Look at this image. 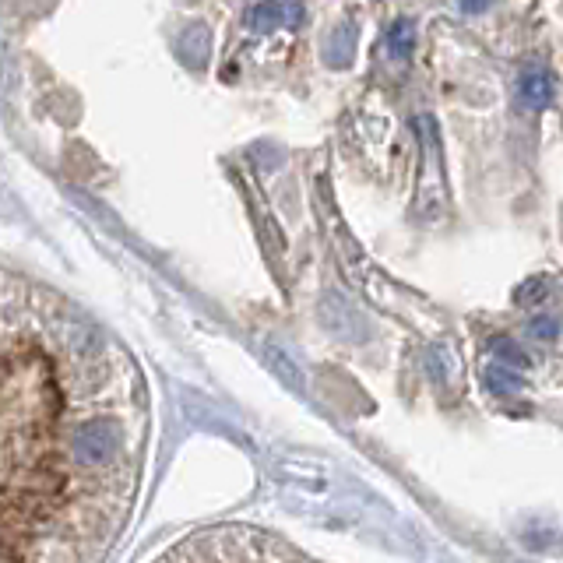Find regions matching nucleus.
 I'll use <instances>...</instances> for the list:
<instances>
[{
    "label": "nucleus",
    "instance_id": "f03ea898",
    "mask_svg": "<svg viewBox=\"0 0 563 563\" xmlns=\"http://www.w3.org/2000/svg\"><path fill=\"white\" fill-rule=\"evenodd\" d=\"M303 18L300 0H261L247 15V25L254 32H275V29H293Z\"/></svg>",
    "mask_w": 563,
    "mask_h": 563
},
{
    "label": "nucleus",
    "instance_id": "0eeeda50",
    "mask_svg": "<svg viewBox=\"0 0 563 563\" xmlns=\"http://www.w3.org/2000/svg\"><path fill=\"white\" fill-rule=\"evenodd\" d=\"M532 335L539 338V342H553V338L560 335V324H556L553 317H535V321H532Z\"/></svg>",
    "mask_w": 563,
    "mask_h": 563
},
{
    "label": "nucleus",
    "instance_id": "423d86ee",
    "mask_svg": "<svg viewBox=\"0 0 563 563\" xmlns=\"http://www.w3.org/2000/svg\"><path fill=\"white\" fill-rule=\"evenodd\" d=\"M490 349H493V356L504 359V363L514 366V370H525L528 366V356L511 342V338H490Z\"/></svg>",
    "mask_w": 563,
    "mask_h": 563
},
{
    "label": "nucleus",
    "instance_id": "39448f33",
    "mask_svg": "<svg viewBox=\"0 0 563 563\" xmlns=\"http://www.w3.org/2000/svg\"><path fill=\"white\" fill-rule=\"evenodd\" d=\"M412 43H416V32H412V22H409V18H402V22L391 25V32H388V50H391V57L405 60V57L412 53Z\"/></svg>",
    "mask_w": 563,
    "mask_h": 563
},
{
    "label": "nucleus",
    "instance_id": "1a4fd4ad",
    "mask_svg": "<svg viewBox=\"0 0 563 563\" xmlns=\"http://www.w3.org/2000/svg\"><path fill=\"white\" fill-rule=\"evenodd\" d=\"M490 4H493V0H461V8H465V11H486Z\"/></svg>",
    "mask_w": 563,
    "mask_h": 563
},
{
    "label": "nucleus",
    "instance_id": "6e6552de",
    "mask_svg": "<svg viewBox=\"0 0 563 563\" xmlns=\"http://www.w3.org/2000/svg\"><path fill=\"white\" fill-rule=\"evenodd\" d=\"M539 296H542V282H528V286L518 293V300L528 303V300H539Z\"/></svg>",
    "mask_w": 563,
    "mask_h": 563
},
{
    "label": "nucleus",
    "instance_id": "20e7f679",
    "mask_svg": "<svg viewBox=\"0 0 563 563\" xmlns=\"http://www.w3.org/2000/svg\"><path fill=\"white\" fill-rule=\"evenodd\" d=\"M486 388L493 391V395H500V398H507V395H514V391H521V377H518V370L514 366H490L486 370Z\"/></svg>",
    "mask_w": 563,
    "mask_h": 563
},
{
    "label": "nucleus",
    "instance_id": "f257e3e1",
    "mask_svg": "<svg viewBox=\"0 0 563 563\" xmlns=\"http://www.w3.org/2000/svg\"><path fill=\"white\" fill-rule=\"evenodd\" d=\"M71 444H74V458H78L81 465L96 468V465H106V461L120 451V430L110 419H92V423L74 430Z\"/></svg>",
    "mask_w": 563,
    "mask_h": 563
},
{
    "label": "nucleus",
    "instance_id": "7ed1b4c3",
    "mask_svg": "<svg viewBox=\"0 0 563 563\" xmlns=\"http://www.w3.org/2000/svg\"><path fill=\"white\" fill-rule=\"evenodd\" d=\"M518 96L528 110H542L553 99V81H549V74L542 67H532V71H525L518 78Z\"/></svg>",
    "mask_w": 563,
    "mask_h": 563
}]
</instances>
